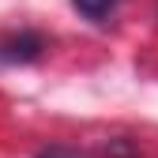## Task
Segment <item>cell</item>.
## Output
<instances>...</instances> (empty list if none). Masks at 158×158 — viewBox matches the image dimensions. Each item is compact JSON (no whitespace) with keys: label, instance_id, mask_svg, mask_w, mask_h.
<instances>
[{"label":"cell","instance_id":"6da1fadb","mask_svg":"<svg viewBox=\"0 0 158 158\" xmlns=\"http://www.w3.org/2000/svg\"><path fill=\"white\" fill-rule=\"evenodd\" d=\"M42 49H45L42 34L23 30V34H11V38L0 42V60H4V64H27V60H38Z\"/></svg>","mask_w":158,"mask_h":158},{"label":"cell","instance_id":"7a4b0ae2","mask_svg":"<svg viewBox=\"0 0 158 158\" xmlns=\"http://www.w3.org/2000/svg\"><path fill=\"white\" fill-rule=\"evenodd\" d=\"M72 4L83 11L87 19H102V15H109V8L117 4V0H72Z\"/></svg>","mask_w":158,"mask_h":158},{"label":"cell","instance_id":"3957f363","mask_svg":"<svg viewBox=\"0 0 158 158\" xmlns=\"http://www.w3.org/2000/svg\"><path fill=\"white\" fill-rule=\"evenodd\" d=\"M42 158H79V154H68V151H60V147H53V151H42Z\"/></svg>","mask_w":158,"mask_h":158}]
</instances>
